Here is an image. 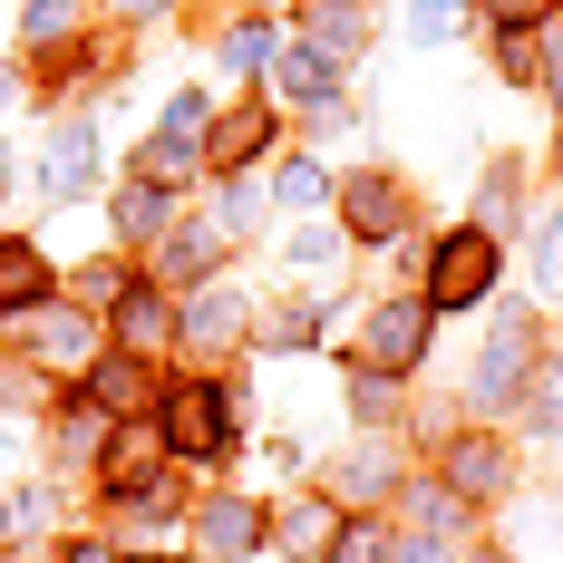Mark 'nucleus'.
I'll list each match as a JSON object with an SVG mask.
<instances>
[{"label": "nucleus", "instance_id": "obj_30", "mask_svg": "<svg viewBox=\"0 0 563 563\" xmlns=\"http://www.w3.org/2000/svg\"><path fill=\"white\" fill-rule=\"evenodd\" d=\"M10 525H49V486H20L10 496Z\"/></svg>", "mask_w": 563, "mask_h": 563}, {"label": "nucleus", "instance_id": "obj_5", "mask_svg": "<svg viewBox=\"0 0 563 563\" xmlns=\"http://www.w3.org/2000/svg\"><path fill=\"white\" fill-rule=\"evenodd\" d=\"M263 534H273V525H263V506H253V496H205V515H195V544H205V554H253V544H263Z\"/></svg>", "mask_w": 563, "mask_h": 563}, {"label": "nucleus", "instance_id": "obj_13", "mask_svg": "<svg viewBox=\"0 0 563 563\" xmlns=\"http://www.w3.org/2000/svg\"><path fill=\"white\" fill-rule=\"evenodd\" d=\"M205 146H214V166H243V156H263V146H273V108L253 98V108L214 117V126H205Z\"/></svg>", "mask_w": 563, "mask_h": 563}, {"label": "nucleus", "instance_id": "obj_22", "mask_svg": "<svg viewBox=\"0 0 563 563\" xmlns=\"http://www.w3.org/2000/svg\"><path fill=\"white\" fill-rule=\"evenodd\" d=\"M534 291H554V301H563V205L534 224Z\"/></svg>", "mask_w": 563, "mask_h": 563}, {"label": "nucleus", "instance_id": "obj_17", "mask_svg": "<svg viewBox=\"0 0 563 563\" xmlns=\"http://www.w3.org/2000/svg\"><path fill=\"white\" fill-rule=\"evenodd\" d=\"M214 253H224V233H214V224H175V233H166V273H175V282L214 273Z\"/></svg>", "mask_w": 563, "mask_h": 563}, {"label": "nucleus", "instance_id": "obj_19", "mask_svg": "<svg viewBox=\"0 0 563 563\" xmlns=\"http://www.w3.org/2000/svg\"><path fill=\"white\" fill-rule=\"evenodd\" d=\"M117 340H126V350H156V340H166V301H156V291H126V301H117Z\"/></svg>", "mask_w": 563, "mask_h": 563}, {"label": "nucleus", "instance_id": "obj_10", "mask_svg": "<svg viewBox=\"0 0 563 563\" xmlns=\"http://www.w3.org/2000/svg\"><path fill=\"white\" fill-rule=\"evenodd\" d=\"M166 448H224V389H175L166 398Z\"/></svg>", "mask_w": 563, "mask_h": 563}, {"label": "nucleus", "instance_id": "obj_16", "mask_svg": "<svg viewBox=\"0 0 563 563\" xmlns=\"http://www.w3.org/2000/svg\"><path fill=\"white\" fill-rule=\"evenodd\" d=\"M311 40H321V58H360L369 49V10H311Z\"/></svg>", "mask_w": 563, "mask_h": 563}, {"label": "nucleus", "instance_id": "obj_28", "mask_svg": "<svg viewBox=\"0 0 563 563\" xmlns=\"http://www.w3.org/2000/svg\"><path fill=\"white\" fill-rule=\"evenodd\" d=\"M291 263H301V273H331V263H340V233H301Z\"/></svg>", "mask_w": 563, "mask_h": 563}, {"label": "nucleus", "instance_id": "obj_3", "mask_svg": "<svg viewBox=\"0 0 563 563\" xmlns=\"http://www.w3.org/2000/svg\"><path fill=\"white\" fill-rule=\"evenodd\" d=\"M525 369H534V340H525V321H496V331H486V350H476V379H466V398H476V408H515Z\"/></svg>", "mask_w": 563, "mask_h": 563}, {"label": "nucleus", "instance_id": "obj_33", "mask_svg": "<svg viewBox=\"0 0 563 563\" xmlns=\"http://www.w3.org/2000/svg\"><path fill=\"white\" fill-rule=\"evenodd\" d=\"M68 563H117V544H98V534H78V544H68Z\"/></svg>", "mask_w": 563, "mask_h": 563}, {"label": "nucleus", "instance_id": "obj_27", "mask_svg": "<svg viewBox=\"0 0 563 563\" xmlns=\"http://www.w3.org/2000/svg\"><path fill=\"white\" fill-rule=\"evenodd\" d=\"M224 58H233V68H273V30H233Z\"/></svg>", "mask_w": 563, "mask_h": 563}, {"label": "nucleus", "instance_id": "obj_8", "mask_svg": "<svg viewBox=\"0 0 563 563\" xmlns=\"http://www.w3.org/2000/svg\"><path fill=\"white\" fill-rule=\"evenodd\" d=\"M340 205H350V233H360V243L408 233V195H398L389 175H350V195H340Z\"/></svg>", "mask_w": 563, "mask_h": 563}, {"label": "nucleus", "instance_id": "obj_7", "mask_svg": "<svg viewBox=\"0 0 563 563\" xmlns=\"http://www.w3.org/2000/svg\"><path fill=\"white\" fill-rule=\"evenodd\" d=\"M506 476H515L506 438H456L448 448V496H506Z\"/></svg>", "mask_w": 563, "mask_h": 563}, {"label": "nucleus", "instance_id": "obj_20", "mask_svg": "<svg viewBox=\"0 0 563 563\" xmlns=\"http://www.w3.org/2000/svg\"><path fill=\"white\" fill-rule=\"evenodd\" d=\"M456 30H466V0H408V40H418V49H438Z\"/></svg>", "mask_w": 563, "mask_h": 563}, {"label": "nucleus", "instance_id": "obj_34", "mask_svg": "<svg viewBox=\"0 0 563 563\" xmlns=\"http://www.w3.org/2000/svg\"><path fill=\"white\" fill-rule=\"evenodd\" d=\"M20 448H30V428H20V418H0V466H10Z\"/></svg>", "mask_w": 563, "mask_h": 563}, {"label": "nucleus", "instance_id": "obj_1", "mask_svg": "<svg viewBox=\"0 0 563 563\" xmlns=\"http://www.w3.org/2000/svg\"><path fill=\"white\" fill-rule=\"evenodd\" d=\"M496 273H506V243L486 224L438 233V253H428V311H438V321H448V311H476V301L496 291Z\"/></svg>", "mask_w": 563, "mask_h": 563}, {"label": "nucleus", "instance_id": "obj_2", "mask_svg": "<svg viewBox=\"0 0 563 563\" xmlns=\"http://www.w3.org/2000/svg\"><path fill=\"white\" fill-rule=\"evenodd\" d=\"M428 340H438V311H428V291H418V301H369V311H360V360H369L379 379L418 369V360H428Z\"/></svg>", "mask_w": 563, "mask_h": 563}, {"label": "nucleus", "instance_id": "obj_29", "mask_svg": "<svg viewBox=\"0 0 563 563\" xmlns=\"http://www.w3.org/2000/svg\"><path fill=\"white\" fill-rule=\"evenodd\" d=\"M496 68L525 88V68H534V40H525V30H506V40H496Z\"/></svg>", "mask_w": 563, "mask_h": 563}, {"label": "nucleus", "instance_id": "obj_6", "mask_svg": "<svg viewBox=\"0 0 563 563\" xmlns=\"http://www.w3.org/2000/svg\"><path fill=\"white\" fill-rule=\"evenodd\" d=\"M20 350L49 360V369H88V360H98V331H88L78 311H49V301H40V321L20 331Z\"/></svg>", "mask_w": 563, "mask_h": 563}, {"label": "nucleus", "instance_id": "obj_35", "mask_svg": "<svg viewBox=\"0 0 563 563\" xmlns=\"http://www.w3.org/2000/svg\"><path fill=\"white\" fill-rule=\"evenodd\" d=\"M389 563H448V544H398Z\"/></svg>", "mask_w": 563, "mask_h": 563}, {"label": "nucleus", "instance_id": "obj_18", "mask_svg": "<svg viewBox=\"0 0 563 563\" xmlns=\"http://www.w3.org/2000/svg\"><path fill=\"white\" fill-rule=\"evenodd\" d=\"M108 224H117V233H156V224H166V185H146V175H136V185H117Z\"/></svg>", "mask_w": 563, "mask_h": 563}, {"label": "nucleus", "instance_id": "obj_11", "mask_svg": "<svg viewBox=\"0 0 563 563\" xmlns=\"http://www.w3.org/2000/svg\"><path fill=\"white\" fill-rule=\"evenodd\" d=\"M273 544L282 554H331L340 544V506L331 496H291V506L273 515Z\"/></svg>", "mask_w": 563, "mask_h": 563}, {"label": "nucleus", "instance_id": "obj_15", "mask_svg": "<svg viewBox=\"0 0 563 563\" xmlns=\"http://www.w3.org/2000/svg\"><path fill=\"white\" fill-rule=\"evenodd\" d=\"M273 68H282V98H291V108H331V58L273 49Z\"/></svg>", "mask_w": 563, "mask_h": 563}, {"label": "nucleus", "instance_id": "obj_25", "mask_svg": "<svg viewBox=\"0 0 563 563\" xmlns=\"http://www.w3.org/2000/svg\"><path fill=\"white\" fill-rule=\"evenodd\" d=\"M321 195H331V175H321V166H282V205H291V214H311Z\"/></svg>", "mask_w": 563, "mask_h": 563}, {"label": "nucleus", "instance_id": "obj_38", "mask_svg": "<svg viewBox=\"0 0 563 563\" xmlns=\"http://www.w3.org/2000/svg\"><path fill=\"white\" fill-rule=\"evenodd\" d=\"M0 534H10V506H0Z\"/></svg>", "mask_w": 563, "mask_h": 563}, {"label": "nucleus", "instance_id": "obj_39", "mask_svg": "<svg viewBox=\"0 0 563 563\" xmlns=\"http://www.w3.org/2000/svg\"><path fill=\"white\" fill-rule=\"evenodd\" d=\"M476 563H506V554H476Z\"/></svg>", "mask_w": 563, "mask_h": 563}, {"label": "nucleus", "instance_id": "obj_12", "mask_svg": "<svg viewBox=\"0 0 563 563\" xmlns=\"http://www.w3.org/2000/svg\"><path fill=\"white\" fill-rule=\"evenodd\" d=\"M243 311H253L243 291H195V301H185V340H195V350H233V340H243Z\"/></svg>", "mask_w": 563, "mask_h": 563}, {"label": "nucleus", "instance_id": "obj_4", "mask_svg": "<svg viewBox=\"0 0 563 563\" xmlns=\"http://www.w3.org/2000/svg\"><path fill=\"white\" fill-rule=\"evenodd\" d=\"M30 185H40L49 205H78V195L98 185V136H88V126H58L49 146L30 156Z\"/></svg>", "mask_w": 563, "mask_h": 563}, {"label": "nucleus", "instance_id": "obj_26", "mask_svg": "<svg viewBox=\"0 0 563 563\" xmlns=\"http://www.w3.org/2000/svg\"><path fill=\"white\" fill-rule=\"evenodd\" d=\"M263 340H273V350H311V340H321V321H311V311H273V321H263Z\"/></svg>", "mask_w": 563, "mask_h": 563}, {"label": "nucleus", "instance_id": "obj_23", "mask_svg": "<svg viewBox=\"0 0 563 563\" xmlns=\"http://www.w3.org/2000/svg\"><path fill=\"white\" fill-rule=\"evenodd\" d=\"M68 30H78V0H30V10H20V40H30V49H40V40H68Z\"/></svg>", "mask_w": 563, "mask_h": 563}, {"label": "nucleus", "instance_id": "obj_37", "mask_svg": "<svg viewBox=\"0 0 563 563\" xmlns=\"http://www.w3.org/2000/svg\"><path fill=\"white\" fill-rule=\"evenodd\" d=\"M10 108H20V88H10V68H0V117H10Z\"/></svg>", "mask_w": 563, "mask_h": 563}, {"label": "nucleus", "instance_id": "obj_21", "mask_svg": "<svg viewBox=\"0 0 563 563\" xmlns=\"http://www.w3.org/2000/svg\"><path fill=\"white\" fill-rule=\"evenodd\" d=\"M331 486H340V496H389V448H350Z\"/></svg>", "mask_w": 563, "mask_h": 563}, {"label": "nucleus", "instance_id": "obj_14", "mask_svg": "<svg viewBox=\"0 0 563 563\" xmlns=\"http://www.w3.org/2000/svg\"><path fill=\"white\" fill-rule=\"evenodd\" d=\"M88 398L126 418V408H146V398H156V379H146V360H88Z\"/></svg>", "mask_w": 563, "mask_h": 563}, {"label": "nucleus", "instance_id": "obj_9", "mask_svg": "<svg viewBox=\"0 0 563 563\" xmlns=\"http://www.w3.org/2000/svg\"><path fill=\"white\" fill-rule=\"evenodd\" d=\"M49 301V253L30 233H0V311H40Z\"/></svg>", "mask_w": 563, "mask_h": 563}, {"label": "nucleus", "instance_id": "obj_36", "mask_svg": "<svg viewBox=\"0 0 563 563\" xmlns=\"http://www.w3.org/2000/svg\"><path fill=\"white\" fill-rule=\"evenodd\" d=\"M117 10H136V20H156V10H166V0H117Z\"/></svg>", "mask_w": 563, "mask_h": 563}, {"label": "nucleus", "instance_id": "obj_31", "mask_svg": "<svg viewBox=\"0 0 563 563\" xmlns=\"http://www.w3.org/2000/svg\"><path fill=\"white\" fill-rule=\"evenodd\" d=\"M486 10H496L506 30H525V20H544V0H486Z\"/></svg>", "mask_w": 563, "mask_h": 563}, {"label": "nucleus", "instance_id": "obj_32", "mask_svg": "<svg viewBox=\"0 0 563 563\" xmlns=\"http://www.w3.org/2000/svg\"><path fill=\"white\" fill-rule=\"evenodd\" d=\"M534 418H544V428H563V369L544 379V398H534Z\"/></svg>", "mask_w": 563, "mask_h": 563}, {"label": "nucleus", "instance_id": "obj_24", "mask_svg": "<svg viewBox=\"0 0 563 563\" xmlns=\"http://www.w3.org/2000/svg\"><path fill=\"white\" fill-rule=\"evenodd\" d=\"M398 544L379 534V525H340V544H331V563H389Z\"/></svg>", "mask_w": 563, "mask_h": 563}]
</instances>
